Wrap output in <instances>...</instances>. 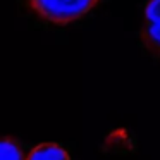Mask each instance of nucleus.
<instances>
[{"label": "nucleus", "mask_w": 160, "mask_h": 160, "mask_svg": "<svg viewBox=\"0 0 160 160\" xmlns=\"http://www.w3.org/2000/svg\"><path fill=\"white\" fill-rule=\"evenodd\" d=\"M100 0H28L42 19L53 24H67L83 18Z\"/></svg>", "instance_id": "obj_1"}, {"label": "nucleus", "mask_w": 160, "mask_h": 160, "mask_svg": "<svg viewBox=\"0 0 160 160\" xmlns=\"http://www.w3.org/2000/svg\"><path fill=\"white\" fill-rule=\"evenodd\" d=\"M141 42L153 57L160 59V0H150L145 9Z\"/></svg>", "instance_id": "obj_2"}, {"label": "nucleus", "mask_w": 160, "mask_h": 160, "mask_svg": "<svg viewBox=\"0 0 160 160\" xmlns=\"http://www.w3.org/2000/svg\"><path fill=\"white\" fill-rule=\"evenodd\" d=\"M28 160H71L69 153L59 145L53 143H43L38 145L31 153L28 155Z\"/></svg>", "instance_id": "obj_3"}, {"label": "nucleus", "mask_w": 160, "mask_h": 160, "mask_svg": "<svg viewBox=\"0 0 160 160\" xmlns=\"http://www.w3.org/2000/svg\"><path fill=\"white\" fill-rule=\"evenodd\" d=\"M0 160H24V157L18 143L5 138L0 145Z\"/></svg>", "instance_id": "obj_4"}]
</instances>
